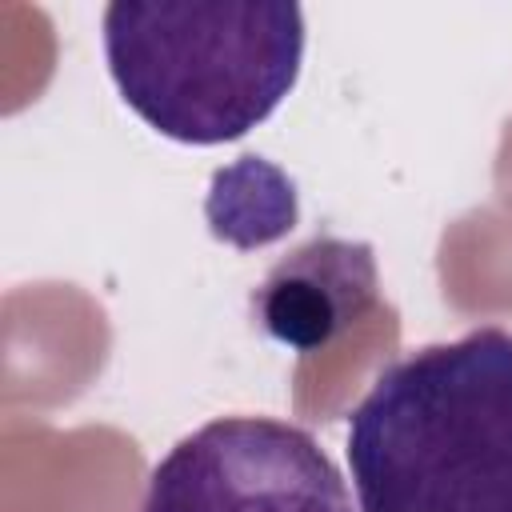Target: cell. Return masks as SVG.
<instances>
[{"instance_id": "cell-1", "label": "cell", "mask_w": 512, "mask_h": 512, "mask_svg": "<svg viewBox=\"0 0 512 512\" xmlns=\"http://www.w3.org/2000/svg\"><path fill=\"white\" fill-rule=\"evenodd\" d=\"M344 452L360 512H512V332L472 328L384 368Z\"/></svg>"}, {"instance_id": "cell-2", "label": "cell", "mask_w": 512, "mask_h": 512, "mask_svg": "<svg viewBox=\"0 0 512 512\" xmlns=\"http://www.w3.org/2000/svg\"><path fill=\"white\" fill-rule=\"evenodd\" d=\"M104 60L160 136L224 144L292 92L304 12L284 0H116L104 8Z\"/></svg>"}, {"instance_id": "cell-3", "label": "cell", "mask_w": 512, "mask_h": 512, "mask_svg": "<svg viewBox=\"0 0 512 512\" xmlns=\"http://www.w3.org/2000/svg\"><path fill=\"white\" fill-rule=\"evenodd\" d=\"M140 512H352L312 432L272 416H220L152 468Z\"/></svg>"}, {"instance_id": "cell-4", "label": "cell", "mask_w": 512, "mask_h": 512, "mask_svg": "<svg viewBox=\"0 0 512 512\" xmlns=\"http://www.w3.org/2000/svg\"><path fill=\"white\" fill-rule=\"evenodd\" d=\"M376 304V260L360 240L316 236L288 252L252 292L256 324L296 348L320 352Z\"/></svg>"}, {"instance_id": "cell-5", "label": "cell", "mask_w": 512, "mask_h": 512, "mask_svg": "<svg viewBox=\"0 0 512 512\" xmlns=\"http://www.w3.org/2000/svg\"><path fill=\"white\" fill-rule=\"evenodd\" d=\"M204 212L216 240H228L236 248H260L296 224V188L268 160L244 156L240 164L212 176Z\"/></svg>"}]
</instances>
